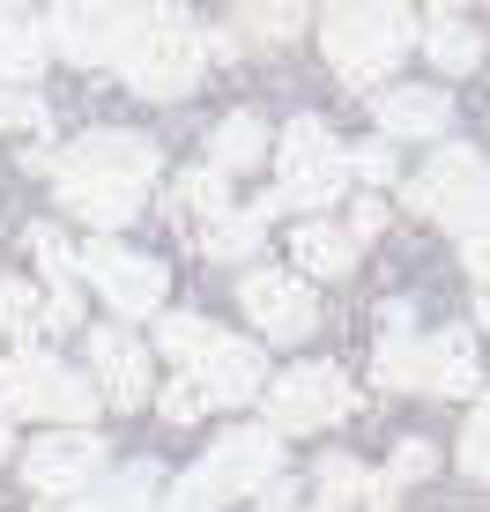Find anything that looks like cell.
<instances>
[{
    "label": "cell",
    "mask_w": 490,
    "mask_h": 512,
    "mask_svg": "<svg viewBox=\"0 0 490 512\" xmlns=\"http://www.w3.org/2000/svg\"><path fill=\"white\" fill-rule=\"evenodd\" d=\"M164 156H156L149 134H127V127H97L82 141H67V156L52 164V193H60L67 216H82L90 231L112 238L119 223L142 216V193L156 186Z\"/></svg>",
    "instance_id": "1"
},
{
    "label": "cell",
    "mask_w": 490,
    "mask_h": 512,
    "mask_svg": "<svg viewBox=\"0 0 490 512\" xmlns=\"http://www.w3.org/2000/svg\"><path fill=\"white\" fill-rule=\"evenodd\" d=\"M320 45H327V67H335L349 90H372V82H387L401 67V52L416 45V15L409 8H327Z\"/></svg>",
    "instance_id": "2"
},
{
    "label": "cell",
    "mask_w": 490,
    "mask_h": 512,
    "mask_svg": "<svg viewBox=\"0 0 490 512\" xmlns=\"http://www.w3.org/2000/svg\"><path fill=\"white\" fill-rule=\"evenodd\" d=\"M15 416H45V423H67V431H90L97 386L82 372H67L60 357H45V349H15V357H0V423H15Z\"/></svg>",
    "instance_id": "3"
},
{
    "label": "cell",
    "mask_w": 490,
    "mask_h": 512,
    "mask_svg": "<svg viewBox=\"0 0 490 512\" xmlns=\"http://www.w3.org/2000/svg\"><path fill=\"white\" fill-rule=\"evenodd\" d=\"M409 208H424L431 223H446L453 238H490V164L461 141H439L431 164L409 179Z\"/></svg>",
    "instance_id": "4"
},
{
    "label": "cell",
    "mask_w": 490,
    "mask_h": 512,
    "mask_svg": "<svg viewBox=\"0 0 490 512\" xmlns=\"http://www.w3.org/2000/svg\"><path fill=\"white\" fill-rule=\"evenodd\" d=\"M201 60H208V38L186 15H171V8H156L149 15V30H142V45L127 52V90H142V97H186L201 82Z\"/></svg>",
    "instance_id": "5"
},
{
    "label": "cell",
    "mask_w": 490,
    "mask_h": 512,
    "mask_svg": "<svg viewBox=\"0 0 490 512\" xmlns=\"http://www.w3.org/2000/svg\"><path fill=\"white\" fill-rule=\"evenodd\" d=\"M342 186H349V156H342V141L327 134V119H312V112H297L290 127H283V208H327V201H342Z\"/></svg>",
    "instance_id": "6"
},
{
    "label": "cell",
    "mask_w": 490,
    "mask_h": 512,
    "mask_svg": "<svg viewBox=\"0 0 490 512\" xmlns=\"http://www.w3.org/2000/svg\"><path fill=\"white\" fill-rule=\"evenodd\" d=\"M149 15L156 8H60V15H45V45L67 52L75 67H127Z\"/></svg>",
    "instance_id": "7"
},
{
    "label": "cell",
    "mask_w": 490,
    "mask_h": 512,
    "mask_svg": "<svg viewBox=\"0 0 490 512\" xmlns=\"http://www.w3.org/2000/svg\"><path fill=\"white\" fill-rule=\"evenodd\" d=\"M75 268L97 282V297L119 312V320H149V312L164 305V260L134 253V245H119V238H90L75 253Z\"/></svg>",
    "instance_id": "8"
},
{
    "label": "cell",
    "mask_w": 490,
    "mask_h": 512,
    "mask_svg": "<svg viewBox=\"0 0 490 512\" xmlns=\"http://www.w3.org/2000/svg\"><path fill=\"white\" fill-rule=\"evenodd\" d=\"M260 394H268V431H320V423H342L349 401H357L335 364H290Z\"/></svg>",
    "instance_id": "9"
},
{
    "label": "cell",
    "mask_w": 490,
    "mask_h": 512,
    "mask_svg": "<svg viewBox=\"0 0 490 512\" xmlns=\"http://www.w3.org/2000/svg\"><path fill=\"white\" fill-rule=\"evenodd\" d=\"M238 305L245 320H260L268 342H305L320 327V305H312V282L290 268H245L238 275Z\"/></svg>",
    "instance_id": "10"
},
{
    "label": "cell",
    "mask_w": 490,
    "mask_h": 512,
    "mask_svg": "<svg viewBox=\"0 0 490 512\" xmlns=\"http://www.w3.org/2000/svg\"><path fill=\"white\" fill-rule=\"evenodd\" d=\"M201 475L223 498H260V490L283 483V438L268 423H238L231 438H216V453L201 461Z\"/></svg>",
    "instance_id": "11"
},
{
    "label": "cell",
    "mask_w": 490,
    "mask_h": 512,
    "mask_svg": "<svg viewBox=\"0 0 490 512\" xmlns=\"http://www.w3.org/2000/svg\"><path fill=\"white\" fill-rule=\"evenodd\" d=\"M97 468H104V438H90V431L30 438V453H23V483L38 490V498H82Z\"/></svg>",
    "instance_id": "12"
},
{
    "label": "cell",
    "mask_w": 490,
    "mask_h": 512,
    "mask_svg": "<svg viewBox=\"0 0 490 512\" xmlns=\"http://www.w3.org/2000/svg\"><path fill=\"white\" fill-rule=\"evenodd\" d=\"M201 386L208 409H238V401H253L260 386H268V364H260V342H238V334H216V342L194 357V372H179Z\"/></svg>",
    "instance_id": "13"
},
{
    "label": "cell",
    "mask_w": 490,
    "mask_h": 512,
    "mask_svg": "<svg viewBox=\"0 0 490 512\" xmlns=\"http://www.w3.org/2000/svg\"><path fill=\"white\" fill-rule=\"evenodd\" d=\"M90 372H97V401H112V409H142L149 401V349L127 327L90 334Z\"/></svg>",
    "instance_id": "14"
},
{
    "label": "cell",
    "mask_w": 490,
    "mask_h": 512,
    "mask_svg": "<svg viewBox=\"0 0 490 512\" xmlns=\"http://www.w3.org/2000/svg\"><path fill=\"white\" fill-rule=\"evenodd\" d=\"M379 134L387 141H446V127H453V97L446 90H379Z\"/></svg>",
    "instance_id": "15"
},
{
    "label": "cell",
    "mask_w": 490,
    "mask_h": 512,
    "mask_svg": "<svg viewBox=\"0 0 490 512\" xmlns=\"http://www.w3.org/2000/svg\"><path fill=\"white\" fill-rule=\"evenodd\" d=\"M424 386L431 394H453V401H476L483 386V349H476V327H446L424 342Z\"/></svg>",
    "instance_id": "16"
},
{
    "label": "cell",
    "mask_w": 490,
    "mask_h": 512,
    "mask_svg": "<svg viewBox=\"0 0 490 512\" xmlns=\"http://www.w3.org/2000/svg\"><path fill=\"white\" fill-rule=\"evenodd\" d=\"M379 320H387V334H379V349H372V379L379 386H424V342H416V327H409V305L394 297Z\"/></svg>",
    "instance_id": "17"
},
{
    "label": "cell",
    "mask_w": 490,
    "mask_h": 512,
    "mask_svg": "<svg viewBox=\"0 0 490 512\" xmlns=\"http://www.w3.org/2000/svg\"><path fill=\"white\" fill-rule=\"evenodd\" d=\"M424 60L439 67V75H476V67H483V30L468 23V15L439 8L424 23Z\"/></svg>",
    "instance_id": "18"
},
{
    "label": "cell",
    "mask_w": 490,
    "mask_h": 512,
    "mask_svg": "<svg viewBox=\"0 0 490 512\" xmlns=\"http://www.w3.org/2000/svg\"><path fill=\"white\" fill-rule=\"evenodd\" d=\"M260 156H268V119L260 112L216 119V134H208V171H253Z\"/></svg>",
    "instance_id": "19"
},
{
    "label": "cell",
    "mask_w": 490,
    "mask_h": 512,
    "mask_svg": "<svg viewBox=\"0 0 490 512\" xmlns=\"http://www.w3.org/2000/svg\"><path fill=\"white\" fill-rule=\"evenodd\" d=\"M216 216H231V201H223V171H179V186H171V223H179V231H208V223Z\"/></svg>",
    "instance_id": "20"
},
{
    "label": "cell",
    "mask_w": 490,
    "mask_h": 512,
    "mask_svg": "<svg viewBox=\"0 0 490 512\" xmlns=\"http://www.w3.org/2000/svg\"><path fill=\"white\" fill-rule=\"evenodd\" d=\"M290 260H297V275H349L357 245H349V231H335V223H297Z\"/></svg>",
    "instance_id": "21"
},
{
    "label": "cell",
    "mask_w": 490,
    "mask_h": 512,
    "mask_svg": "<svg viewBox=\"0 0 490 512\" xmlns=\"http://www.w3.org/2000/svg\"><path fill=\"white\" fill-rule=\"evenodd\" d=\"M45 67V30L30 23V15L0 8V90H15V82H30Z\"/></svg>",
    "instance_id": "22"
},
{
    "label": "cell",
    "mask_w": 490,
    "mask_h": 512,
    "mask_svg": "<svg viewBox=\"0 0 490 512\" xmlns=\"http://www.w3.org/2000/svg\"><path fill=\"white\" fill-rule=\"evenodd\" d=\"M156 490H164V475H156L149 461H134V468H119L112 483H97V490H90V505H97V512H149Z\"/></svg>",
    "instance_id": "23"
},
{
    "label": "cell",
    "mask_w": 490,
    "mask_h": 512,
    "mask_svg": "<svg viewBox=\"0 0 490 512\" xmlns=\"http://www.w3.org/2000/svg\"><path fill=\"white\" fill-rule=\"evenodd\" d=\"M201 253H208V260H253V253H260V216H253V208L216 216V223L201 231Z\"/></svg>",
    "instance_id": "24"
},
{
    "label": "cell",
    "mask_w": 490,
    "mask_h": 512,
    "mask_svg": "<svg viewBox=\"0 0 490 512\" xmlns=\"http://www.w3.org/2000/svg\"><path fill=\"white\" fill-rule=\"evenodd\" d=\"M156 342H164V357L179 364V372H194V357L216 342V327H208L201 312H164V320H156Z\"/></svg>",
    "instance_id": "25"
},
{
    "label": "cell",
    "mask_w": 490,
    "mask_h": 512,
    "mask_svg": "<svg viewBox=\"0 0 490 512\" xmlns=\"http://www.w3.org/2000/svg\"><path fill=\"white\" fill-rule=\"evenodd\" d=\"M312 483H320V505H327V512H342V505H364V490H372V475H364L357 461H349V453H327Z\"/></svg>",
    "instance_id": "26"
},
{
    "label": "cell",
    "mask_w": 490,
    "mask_h": 512,
    "mask_svg": "<svg viewBox=\"0 0 490 512\" xmlns=\"http://www.w3.org/2000/svg\"><path fill=\"white\" fill-rule=\"evenodd\" d=\"M38 305H45V297L30 290V282L0 275V327H8L15 342H23V349H30V334H38Z\"/></svg>",
    "instance_id": "27"
},
{
    "label": "cell",
    "mask_w": 490,
    "mask_h": 512,
    "mask_svg": "<svg viewBox=\"0 0 490 512\" xmlns=\"http://www.w3.org/2000/svg\"><path fill=\"white\" fill-rule=\"evenodd\" d=\"M30 253H38V268H45L52 290H67V282H75V245L60 238V223H30Z\"/></svg>",
    "instance_id": "28"
},
{
    "label": "cell",
    "mask_w": 490,
    "mask_h": 512,
    "mask_svg": "<svg viewBox=\"0 0 490 512\" xmlns=\"http://www.w3.org/2000/svg\"><path fill=\"white\" fill-rule=\"evenodd\" d=\"M216 505H223V490H216V483H208V475H201V468H186V475H179V483H171V490H164V498H156V512H216Z\"/></svg>",
    "instance_id": "29"
},
{
    "label": "cell",
    "mask_w": 490,
    "mask_h": 512,
    "mask_svg": "<svg viewBox=\"0 0 490 512\" xmlns=\"http://www.w3.org/2000/svg\"><path fill=\"white\" fill-rule=\"evenodd\" d=\"M431 468H439V453H431L424 446V438H401V446H394V468L387 475H379V483H387L394 490V498H401V490H409V483H424V475Z\"/></svg>",
    "instance_id": "30"
},
{
    "label": "cell",
    "mask_w": 490,
    "mask_h": 512,
    "mask_svg": "<svg viewBox=\"0 0 490 512\" xmlns=\"http://www.w3.org/2000/svg\"><path fill=\"white\" fill-rule=\"evenodd\" d=\"M238 23H245V38H260V45H283V38H297V23H305V15H297V8H245Z\"/></svg>",
    "instance_id": "31"
},
{
    "label": "cell",
    "mask_w": 490,
    "mask_h": 512,
    "mask_svg": "<svg viewBox=\"0 0 490 512\" xmlns=\"http://www.w3.org/2000/svg\"><path fill=\"white\" fill-rule=\"evenodd\" d=\"M0 127L45 134V127H52V112H45V97H30V90H0Z\"/></svg>",
    "instance_id": "32"
},
{
    "label": "cell",
    "mask_w": 490,
    "mask_h": 512,
    "mask_svg": "<svg viewBox=\"0 0 490 512\" xmlns=\"http://www.w3.org/2000/svg\"><path fill=\"white\" fill-rule=\"evenodd\" d=\"M82 320V297H75V282L67 290H45V305H38V334H67Z\"/></svg>",
    "instance_id": "33"
},
{
    "label": "cell",
    "mask_w": 490,
    "mask_h": 512,
    "mask_svg": "<svg viewBox=\"0 0 490 512\" xmlns=\"http://www.w3.org/2000/svg\"><path fill=\"white\" fill-rule=\"evenodd\" d=\"M156 409H164L171 423H194V416H208V401H201V386H194V379H171L164 394H156Z\"/></svg>",
    "instance_id": "34"
},
{
    "label": "cell",
    "mask_w": 490,
    "mask_h": 512,
    "mask_svg": "<svg viewBox=\"0 0 490 512\" xmlns=\"http://www.w3.org/2000/svg\"><path fill=\"white\" fill-rule=\"evenodd\" d=\"M349 171H357V179H372V186H387V179H394V149H387V141H364V149L349 156Z\"/></svg>",
    "instance_id": "35"
},
{
    "label": "cell",
    "mask_w": 490,
    "mask_h": 512,
    "mask_svg": "<svg viewBox=\"0 0 490 512\" xmlns=\"http://www.w3.org/2000/svg\"><path fill=\"white\" fill-rule=\"evenodd\" d=\"M379 223H387V201H357V216H349V245L379 238Z\"/></svg>",
    "instance_id": "36"
},
{
    "label": "cell",
    "mask_w": 490,
    "mask_h": 512,
    "mask_svg": "<svg viewBox=\"0 0 490 512\" xmlns=\"http://www.w3.org/2000/svg\"><path fill=\"white\" fill-rule=\"evenodd\" d=\"M468 275L490 290V238H468Z\"/></svg>",
    "instance_id": "37"
},
{
    "label": "cell",
    "mask_w": 490,
    "mask_h": 512,
    "mask_svg": "<svg viewBox=\"0 0 490 512\" xmlns=\"http://www.w3.org/2000/svg\"><path fill=\"white\" fill-rule=\"evenodd\" d=\"M38 512H97V505H90V490H82V498H38Z\"/></svg>",
    "instance_id": "38"
},
{
    "label": "cell",
    "mask_w": 490,
    "mask_h": 512,
    "mask_svg": "<svg viewBox=\"0 0 490 512\" xmlns=\"http://www.w3.org/2000/svg\"><path fill=\"white\" fill-rule=\"evenodd\" d=\"M253 512H297V505H283V498H268V505H253Z\"/></svg>",
    "instance_id": "39"
},
{
    "label": "cell",
    "mask_w": 490,
    "mask_h": 512,
    "mask_svg": "<svg viewBox=\"0 0 490 512\" xmlns=\"http://www.w3.org/2000/svg\"><path fill=\"white\" fill-rule=\"evenodd\" d=\"M476 312H483V334H490V290H483V305H476Z\"/></svg>",
    "instance_id": "40"
}]
</instances>
